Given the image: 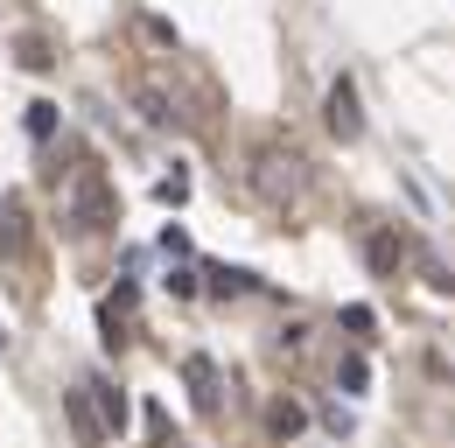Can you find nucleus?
I'll return each mask as SVG.
<instances>
[{
	"label": "nucleus",
	"instance_id": "6e6552de",
	"mask_svg": "<svg viewBox=\"0 0 455 448\" xmlns=\"http://www.w3.org/2000/svg\"><path fill=\"white\" fill-rule=\"evenodd\" d=\"M140 106H148V119H155V126H169L175 112H169V99H162V92H140Z\"/></svg>",
	"mask_w": 455,
	"mask_h": 448
},
{
	"label": "nucleus",
	"instance_id": "0eeeda50",
	"mask_svg": "<svg viewBox=\"0 0 455 448\" xmlns=\"http://www.w3.org/2000/svg\"><path fill=\"white\" fill-rule=\"evenodd\" d=\"M28 133L50 140V133H57V106H28Z\"/></svg>",
	"mask_w": 455,
	"mask_h": 448
},
{
	"label": "nucleus",
	"instance_id": "f03ea898",
	"mask_svg": "<svg viewBox=\"0 0 455 448\" xmlns=\"http://www.w3.org/2000/svg\"><path fill=\"white\" fill-rule=\"evenodd\" d=\"M252 189L267 204H301L308 196V155L287 148V140H259L252 148Z\"/></svg>",
	"mask_w": 455,
	"mask_h": 448
},
{
	"label": "nucleus",
	"instance_id": "20e7f679",
	"mask_svg": "<svg viewBox=\"0 0 455 448\" xmlns=\"http://www.w3.org/2000/svg\"><path fill=\"white\" fill-rule=\"evenodd\" d=\"M92 386H77V392H63V413H70V428H77V442L84 448H99L106 442V428H99V413H92V399H84Z\"/></svg>",
	"mask_w": 455,
	"mask_h": 448
},
{
	"label": "nucleus",
	"instance_id": "7ed1b4c3",
	"mask_svg": "<svg viewBox=\"0 0 455 448\" xmlns=\"http://www.w3.org/2000/svg\"><path fill=\"white\" fill-rule=\"evenodd\" d=\"M323 119H330V133L337 140H357L364 133V112H357V92H350V77L330 84V99H323Z\"/></svg>",
	"mask_w": 455,
	"mask_h": 448
},
{
	"label": "nucleus",
	"instance_id": "f257e3e1",
	"mask_svg": "<svg viewBox=\"0 0 455 448\" xmlns=\"http://www.w3.org/2000/svg\"><path fill=\"white\" fill-rule=\"evenodd\" d=\"M113 218H119V196H113V182H106V168L77 162L70 182H63V224L77 238H99V231H113Z\"/></svg>",
	"mask_w": 455,
	"mask_h": 448
},
{
	"label": "nucleus",
	"instance_id": "39448f33",
	"mask_svg": "<svg viewBox=\"0 0 455 448\" xmlns=\"http://www.w3.org/2000/svg\"><path fill=\"white\" fill-rule=\"evenodd\" d=\"M364 260H371V267H379V274H393L399 245H393V238H386V231H379V238H371V245H364Z\"/></svg>",
	"mask_w": 455,
	"mask_h": 448
},
{
	"label": "nucleus",
	"instance_id": "423d86ee",
	"mask_svg": "<svg viewBox=\"0 0 455 448\" xmlns=\"http://www.w3.org/2000/svg\"><path fill=\"white\" fill-rule=\"evenodd\" d=\"M92 392H99V399H106V428H113V435H119V428H126V399H119L113 386H92Z\"/></svg>",
	"mask_w": 455,
	"mask_h": 448
}]
</instances>
